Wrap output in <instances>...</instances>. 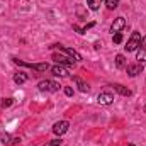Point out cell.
Here are the masks:
<instances>
[{"label":"cell","mask_w":146,"mask_h":146,"mask_svg":"<svg viewBox=\"0 0 146 146\" xmlns=\"http://www.w3.org/2000/svg\"><path fill=\"white\" fill-rule=\"evenodd\" d=\"M0 143H2V145H9V143H10V136H9L7 133H5V134H0Z\"/></svg>","instance_id":"ffe728a7"},{"label":"cell","mask_w":146,"mask_h":146,"mask_svg":"<svg viewBox=\"0 0 146 146\" xmlns=\"http://www.w3.org/2000/svg\"><path fill=\"white\" fill-rule=\"evenodd\" d=\"M73 80H75V83L78 85V88H80V92H83V94H87L90 88H88V85L82 80V78H78V76H73Z\"/></svg>","instance_id":"7c38bea8"},{"label":"cell","mask_w":146,"mask_h":146,"mask_svg":"<svg viewBox=\"0 0 146 146\" xmlns=\"http://www.w3.org/2000/svg\"><path fill=\"white\" fill-rule=\"evenodd\" d=\"M126 70H127L129 76H138L139 73L143 72V65L141 63H138V65H126Z\"/></svg>","instance_id":"ba28073f"},{"label":"cell","mask_w":146,"mask_h":146,"mask_svg":"<svg viewBox=\"0 0 146 146\" xmlns=\"http://www.w3.org/2000/svg\"><path fill=\"white\" fill-rule=\"evenodd\" d=\"M127 146H134V145H127Z\"/></svg>","instance_id":"d4e9b609"},{"label":"cell","mask_w":146,"mask_h":146,"mask_svg":"<svg viewBox=\"0 0 146 146\" xmlns=\"http://www.w3.org/2000/svg\"><path fill=\"white\" fill-rule=\"evenodd\" d=\"M53 60L61 65V66H73V61L68 58V56H61V54H53Z\"/></svg>","instance_id":"9c48e42d"},{"label":"cell","mask_w":146,"mask_h":146,"mask_svg":"<svg viewBox=\"0 0 146 146\" xmlns=\"http://www.w3.org/2000/svg\"><path fill=\"white\" fill-rule=\"evenodd\" d=\"M94 26H95V22H90V24H87L85 27H80V26H76V24H73V31H76L78 34H85V33H87V31H88L90 27H94Z\"/></svg>","instance_id":"4fadbf2b"},{"label":"cell","mask_w":146,"mask_h":146,"mask_svg":"<svg viewBox=\"0 0 146 146\" xmlns=\"http://www.w3.org/2000/svg\"><path fill=\"white\" fill-rule=\"evenodd\" d=\"M14 82H15L17 85L26 83V82H27V75H26V73H15V75H14Z\"/></svg>","instance_id":"9a60e30c"},{"label":"cell","mask_w":146,"mask_h":146,"mask_svg":"<svg viewBox=\"0 0 146 146\" xmlns=\"http://www.w3.org/2000/svg\"><path fill=\"white\" fill-rule=\"evenodd\" d=\"M12 102H14V99H5V100L2 102V107H3V109H5V107H10Z\"/></svg>","instance_id":"7402d4cb"},{"label":"cell","mask_w":146,"mask_h":146,"mask_svg":"<svg viewBox=\"0 0 146 146\" xmlns=\"http://www.w3.org/2000/svg\"><path fill=\"white\" fill-rule=\"evenodd\" d=\"M136 51H138V53H136V60H138L139 63H145V61H146V49L139 46Z\"/></svg>","instance_id":"5bb4252c"},{"label":"cell","mask_w":146,"mask_h":146,"mask_svg":"<svg viewBox=\"0 0 146 146\" xmlns=\"http://www.w3.org/2000/svg\"><path fill=\"white\" fill-rule=\"evenodd\" d=\"M139 46L146 49V36H145V37H141V44H139Z\"/></svg>","instance_id":"cb8c5ba5"},{"label":"cell","mask_w":146,"mask_h":146,"mask_svg":"<svg viewBox=\"0 0 146 146\" xmlns=\"http://www.w3.org/2000/svg\"><path fill=\"white\" fill-rule=\"evenodd\" d=\"M37 88L41 92H58L60 90V83H56L53 80H41L37 83Z\"/></svg>","instance_id":"3957f363"},{"label":"cell","mask_w":146,"mask_h":146,"mask_svg":"<svg viewBox=\"0 0 146 146\" xmlns=\"http://www.w3.org/2000/svg\"><path fill=\"white\" fill-rule=\"evenodd\" d=\"M139 44H141V34H139L138 31H134V33L131 34L129 41H127V44H126L124 48H126L127 53H131V51H136V49L139 48Z\"/></svg>","instance_id":"7a4b0ae2"},{"label":"cell","mask_w":146,"mask_h":146,"mask_svg":"<svg viewBox=\"0 0 146 146\" xmlns=\"http://www.w3.org/2000/svg\"><path fill=\"white\" fill-rule=\"evenodd\" d=\"M65 94H66L68 97H72V95H73V88H72V87H66V88H65Z\"/></svg>","instance_id":"603a6c76"},{"label":"cell","mask_w":146,"mask_h":146,"mask_svg":"<svg viewBox=\"0 0 146 146\" xmlns=\"http://www.w3.org/2000/svg\"><path fill=\"white\" fill-rule=\"evenodd\" d=\"M97 102L100 106H110V104H114V95L110 92H102V94H99Z\"/></svg>","instance_id":"52a82bcc"},{"label":"cell","mask_w":146,"mask_h":146,"mask_svg":"<svg viewBox=\"0 0 146 146\" xmlns=\"http://www.w3.org/2000/svg\"><path fill=\"white\" fill-rule=\"evenodd\" d=\"M61 143H63V141L58 138V139H51V141H49L46 146H61Z\"/></svg>","instance_id":"44dd1931"},{"label":"cell","mask_w":146,"mask_h":146,"mask_svg":"<svg viewBox=\"0 0 146 146\" xmlns=\"http://www.w3.org/2000/svg\"><path fill=\"white\" fill-rule=\"evenodd\" d=\"M53 48H56V49H60L61 53H65L68 58H72V60H75V61H82V56L75 51V49H72V48H65V46H61V44H54Z\"/></svg>","instance_id":"277c9868"},{"label":"cell","mask_w":146,"mask_h":146,"mask_svg":"<svg viewBox=\"0 0 146 146\" xmlns=\"http://www.w3.org/2000/svg\"><path fill=\"white\" fill-rule=\"evenodd\" d=\"M112 41H114V44H121V42H122V34H121V33H115V34L112 36Z\"/></svg>","instance_id":"d6986e66"},{"label":"cell","mask_w":146,"mask_h":146,"mask_svg":"<svg viewBox=\"0 0 146 146\" xmlns=\"http://www.w3.org/2000/svg\"><path fill=\"white\" fill-rule=\"evenodd\" d=\"M51 72L54 76H60V78H66L68 76V72L61 66V65H54V66H51Z\"/></svg>","instance_id":"30bf717a"},{"label":"cell","mask_w":146,"mask_h":146,"mask_svg":"<svg viewBox=\"0 0 146 146\" xmlns=\"http://www.w3.org/2000/svg\"><path fill=\"white\" fill-rule=\"evenodd\" d=\"M106 5H107L109 10H114V9L119 7V0H106Z\"/></svg>","instance_id":"ac0fdd59"},{"label":"cell","mask_w":146,"mask_h":146,"mask_svg":"<svg viewBox=\"0 0 146 146\" xmlns=\"http://www.w3.org/2000/svg\"><path fill=\"white\" fill-rule=\"evenodd\" d=\"M112 88H114L117 94H121L122 97H129V95H131V90H129L127 87L121 85V83H114V85H112Z\"/></svg>","instance_id":"8fae6325"},{"label":"cell","mask_w":146,"mask_h":146,"mask_svg":"<svg viewBox=\"0 0 146 146\" xmlns=\"http://www.w3.org/2000/svg\"><path fill=\"white\" fill-rule=\"evenodd\" d=\"M102 2L104 0H87V5H88L90 10H99V7H100Z\"/></svg>","instance_id":"2e32d148"},{"label":"cell","mask_w":146,"mask_h":146,"mask_svg":"<svg viewBox=\"0 0 146 146\" xmlns=\"http://www.w3.org/2000/svg\"><path fill=\"white\" fill-rule=\"evenodd\" d=\"M124 27H126V19H124V17H117V19H114V22H112V26H110V33H112V34L121 33Z\"/></svg>","instance_id":"8992f818"},{"label":"cell","mask_w":146,"mask_h":146,"mask_svg":"<svg viewBox=\"0 0 146 146\" xmlns=\"http://www.w3.org/2000/svg\"><path fill=\"white\" fill-rule=\"evenodd\" d=\"M68 127H70V122H68V121H58V122H54V126H53V133L58 134V136H63V134L68 131Z\"/></svg>","instance_id":"5b68a950"},{"label":"cell","mask_w":146,"mask_h":146,"mask_svg":"<svg viewBox=\"0 0 146 146\" xmlns=\"http://www.w3.org/2000/svg\"><path fill=\"white\" fill-rule=\"evenodd\" d=\"M115 66H117V68H124V66H126V58H124V54H117V56H115Z\"/></svg>","instance_id":"e0dca14e"},{"label":"cell","mask_w":146,"mask_h":146,"mask_svg":"<svg viewBox=\"0 0 146 146\" xmlns=\"http://www.w3.org/2000/svg\"><path fill=\"white\" fill-rule=\"evenodd\" d=\"M14 63L19 65V66H26V68H31V70H36V72L42 73L46 70H49V65L48 63H26V61H21L17 58H14Z\"/></svg>","instance_id":"6da1fadb"}]
</instances>
